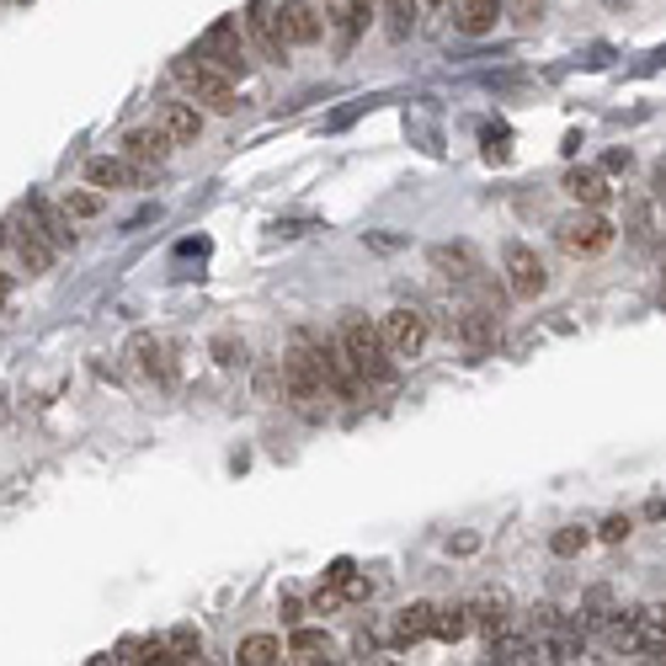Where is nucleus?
Listing matches in <instances>:
<instances>
[{
  "label": "nucleus",
  "instance_id": "f257e3e1",
  "mask_svg": "<svg viewBox=\"0 0 666 666\" xmlns=\"http://www.w3.org/2000/svg\"><path fill=\"white\" fill-rule=\"evenodd\" d=\"M336 341H341L347 363L358 369V378H363V384H389V378H395V363H389L395 352H389L384 331H378V326H369V315L347 309V315H341V331H336Z\"/></svg>",
  "mask_w": 666,
  "mask_h": 666
},
{
  "label": "nucleus",
  "instance_id": "f03ea898",
  "mask_svg": "<svg viewBox=\"0 0 666 666\" xmlns=\"http://www.w3.org/2000/svg\"><path fill=\"white\" fill-rule=\"evenodd\" d=\"M283 395L293 400V411L320 417V400H326L331 389H326V374H320V363H315V352H309V347L283 352Z\"/></svg>",
  "mask_w": 666,
  "mask_h": 666
},
{
  "label": "nucleus",
  "instance_id": "7ed1b4c3",
  "mask_svg": "<svg viewBox=\"0 0 666 666\" xmlns=\"http://www.w3.org/2000/svg\"><path fill=\"white\" fill-rule=\"evenodd\" d=\"M554 241L565 256H603L619 241V230H614V219H603V209H576L554 224Z\"/></svg>",
  "mask_w": 666,
  "mask_h": 666
},
{
  "label": "nucleus",
  "instance_id": "20e7f679",
  "mask_svg": "<svg viewBox=\"0 0 666 666\" xmlns=\"http://www.w3.org/2000/svg\"><path fill=\"white\" fill-rule=\"evenodd\" d=\"M176 81L187 85V96H192V102H203V107H213V113H235V107H241V102H235V85H230V75H224L219 65H209L203 54L176 59Z\"/></svg>",
  "mask_w": 666,
  "mask_h": 666
},
{
  "label": "nucleus",
  "instance_id": "39448f33",
  "mask_svg": "<svg viewBox=\"0 0 666 666\" xmlns=\"http://www.w3.org/2000/svg\"><path fill=\"white\" fill-rule=\"evenodd\" d=\"M501 267H506V289H512V299H544L549 293V267H544V256L528 241H512L506 246V256H501Z\"/></svg>",
  "mask_w": 666,
  "mask_h": 666
},
{
  "label": "nucleus",
  "instance_id": "423d86ee",
  "mask_svg": "<svg viewBox=\"0 0 666 666\" xmlns=\"http://www.w3.org/2000/svg\"><path fill=\"white\" fill-rule=\"evenodd\" d=\"M378 331H384V341H389V352H395V358H411V363H417L421 352H427L432 326H427V315H421V309L400 304V309H389V315L378 320Z\"/></svg>",
  "mask_w": 666,
  "mask_h": 666
},
{
  "label": "nucleus",
  "instance_id": "0eeeda50",
  "mask_svg": "<svg viewBox=\"0 0 666 666\" xmlns=\"http://www.w3.org/2000/svg\"><path fill=\"white\" fill-rule=\"evenodd\" d=\"M432 272H443L448 283H475L480 278V250L469 246V241H443V246H432Z\"/></svg>",
  "mask_w": 666,
  "mask_h": 666
},
{
  "label": "nucleus",
  "instance_id": "6e6552de",
  "mask_svg": "<svg viewBox=\"0 0 666 666\" xmlns=\"http://www.w3.org/2000/svg\"><path fill=\"white\" fill-rule=\"evenodd\" d=\"M209 65H219L224 75H235V70H246V48H241V33H235V22H213V33L203 38L198 48Z\"/></svg>",
  "mask_w": 666,
  "mask_h": 666
},
{
  "label": "nucleus",
  "instance_id": "1a4fd4ad",
  "mask_svg": "<svg viewBox=\"0 0 666 666\" xmlns=\"http://www.w3.org/2000/svg\"><path fill=\"white\" fill-rule=\"evenodd\" d=\"M326 22L336 27V38L352 48L374 22V0H326Z\"/></svg>",
  "mask_w": 666,
  "mask_h": 666
},
{
  "label": "nucleus",
  "instance_id": "9d476101",
  "mask_svg": "<svg viewBox=\"0 0 666 666\" xmlns=\"http://www.w3.org/2000/svg\"><path fill=\"white\" fill-rule=\"evenodd\" d=\"M171 144H176V139H171L166 128H133V133L124 139V155L133 161V166H166Z\"/></svg>",
  "mask_w": 666,
  "mask_h": 666
},
{
  "label": "nucleus",
  "instance_id": "9b49d317",
  "mask_svg": "<svg viewBox=\"0 0 666 666\" xmlns=\"http://www.w3.org/2000/svg\"><path fill=\"white\" fill-rule=\"evenodd\" d=\"M278 22H283V33H289V43H320V33H326V22H320V11L309 5V0H283L278 5Z\"/></svg>",
  "mask_w": 666,
  "mask_h": 666
},
{
  "label": "nucleus",
  "instance_id": "f8f14e48",
  "mask_svg": "<svg viewBox=\"0 0 666 666\" xmlns=\"http://www.w3.org/2000/svg\"><path fill=\"white\" fill-rule=\"evenodd\" d=\"M565 192L582 203V209H608V198H614V187H608V176L592 166H576L565 171Z\"/></svg>",
  "mask_w": 666,
  "mask_h": 666
},
{
  "label": "nucleus",
  "instance_id": "ddd939ff",
  "mask_svg": "<svg viewBox=\"0 0 666 666\" xmlns=\"http://www.w3.org/2000/svg\"><path fill=\"white\" fill-rule=\"evenodd\" d=\"M501 0H454V27L464 38H486L496 27Z\"/></svg>",
  "mask_w": 666,
  "mask_h": 666
},
{
  "label": "nucleus",
  "instance_id": "4468645a",
  "mask_svg": "<svg viewBox=\"0 0 666 666\" xmlns=\"http://www.w3.org/2000/svg\"><path fill=\"white\" fill-rule=\"evenodd\" d=\"M161 128H166L176 144H192V139L203 133V113H198V102H166V113H161Z\"/></svg>",
  "mask_w": 666,
  "mask_h": 666
},
{
  "label": "nucleus",
  "instance_id": "2eb2a0df",
  "mask_svg": "<svg viewBox=\"0 0 666 666\" xmlns=\"http://www.w3.org/2000/svg\"><path fill=\"white\" fill-rule=\"evenodd\" d=\"M85 182H91L96 192H118V187H128V182H133L128 155L124 161H118V155H91V161H85Z\"/></svg>",
  "mask_w": 666,
  "mask_h": 666
},
{
  "label": "nucleus",
  "instance_id": "dca6fc26",
  "mask_svg": "<svg viewBox=\"0 0 666 666\" xmlns=\"http://www.w3.org/2000/svg\"><path fill=\"white\" fill-rule=\"evenodd\" d=\"M496 331H501V320L491 315V309H464V315L454 320V336L458 341H469V347H491Z\"/></svg>",
  "mask_w": 666,
  "mask_h": 666
},
{
  "label": "nucleus",
  "instance_id": "f3484780",
  "mask_svg": "<svg viewBox=\"0 0 666 666\" xmlns=\"http://www.w3.org/2000/svg\"><path fill=\"white\" fill-rule=\"evenodd\" d=\"M432 624H437V608H432V603L400 608V619H395V645H417L421 634H432Z\"/></svg>",
  "mask_w": 666,
  "mask_h": 666
},
{
  "label": "nucleus",
  "instance_id": "a211bd4d",
  "mask_svg": "<svg viewBox=\"0 0 666 666\" xmlns=\"http://www.w3.org/2000/svg\"><path fill=\"white\" fill-rule=\"evenodd\" d=\"M128 358L144 369L150 378H171V363H166V341L161 336H133V347H128Z\"/></svg>",
  "mask_w": 666,
  "mask_h": 666
},
{
  "label": "nucleus",
  "instance_id": "6ab92c4d",
  "mask_svg": "<svg viewBox=\"0 0 666 666\" xmlns=\"http://www.w3.org/2000/svg\"><path fill=\"white\" fill-rule=\"evenodd\" d=\"M235 656H241V666H272V662H283L289 651H283V640H278V634H246Z\"/></svg>",
  "mask_w": 666,
  "mask_h": 666
},
{
  "label": "nucleus",
  "instance_id": "aec40b11",
  "mask_svg": "<svg viewBox=\"0 0 666 666\" xmlns=\"http://www.w3.org/2000/svg\"><path fill=\"white\" fill-rule=\"evenodd\" d=\"M320 651H331L326 629H299V624H293V634H289V656H293V662H315Z\"/></svg>",
  "mask_w": 666,
  "mask_h": 666
},
{
  "label": "nucleus",
  "instance_id": "412c9836",
  "mask_svg": "<svg viewBox=\"0 0 666 666\" xmlns=\"http://www.w3.org/2000/svg\"><path fill=\"white\" fill-rule=\"evenodd\" d=\"M16 256H22L27 272H48V261H54V250H48V241H43L38 230H27V235L16 241Z\"/></svg>",
  "mask_w": 666,
  "mask_h": 666
},
{
  "label": "nucleus",
  "instance_id": "4be33fe9",
  "mask_svg": "<svg viewBox=\"0 0 666 666\" xmlns=\"http://www.w3.org/2000/svg\"><path fill=\"white\" fill-rule=\"evenodd\" d=\"M432 634L443 640V645H458L464 634H469V608H437V624Z\"/></svg>",
  "mask_w": 666,
  "mask_h": 666
},
{
  "label": "nucleus",
  "instance_id": "5701e85b",
  "mask_svg": "<svg viewBox=\"0 0 666 666\" xmlns=\"http://www.w3.org/2000/svg\"><path fill=\"white\" fill-rule=\"evenodd\" d=\"M166 645H171V662H198V656H203V634H198L192 624L171 629Z\"/></svg>",
  "mask_w": 666,
  "mask_h": 666
},
{
  "label": "nucleus",
  "instance_id": "b1692460",
  "mask_svg": "<svg viewBox=\"0 0 666 666\" xmlns=\"http://www.w3.org/2000/svg\"><path fill=\"white\" fill-rule=\"evenodd\" d=\"M469 614H475L469 624H480L486 634H491V640H496L501 629H506V603H501V597H486V603H475Z\"/></svg>",
  "mask_w": 666,
  "mask_h": 666
},
{
  "label": "nucleus",
  "instance_id": "393cba45",
  "mask_svg": "<svg viewBox=\"0 0 666 666\" xmlns=\"http://www.w3.org/2000/svg\"><path fill=\"white\" fill-rule=\"evenodd\" d=\"M586 544H592V534H586L582 523H571V528H560V534H554V539H549V549H554V554H560V560H571V554H582Z\"/></svg>",
  "mask_w": 666,
  "mask_h": 666
},
{
  "label": "nucleus",
  "instance_id": "a878e982",
  "mask_svg": "<svg viewBox=\"0 0 666 666\" xmlns=\"http://www.w3.org/2000/svg\"><path fill=\"white\" fill-rule=\"evenodd\" d=\"M65 213H75V219H96V213H102V192H91V182L75 187V192H65Z\"/></svg>",
  "mask_w": 666,
  "mask_h": 666
},
{
  "label": "nucleus",
  "instance_id": "bb28decb",
  "mask_svg": "<svg viewBox=\"0 0 666 666\" xmlns=\"http://www.w3.org/2000/svg\"><path fill=\"white\" fill-rule=\"evenodd\" d=\"M389 5V38H406L411 22H417V5L421 0H384Z\"/></svg>",
  "mask_w": 666,
  "mask_h": 666
},
{
  "label": "nucleus",
  "instance_id": "cd10ccee",
  "mask_svg": "<svg viewBox=\"0 0 666 666\" xmlns=\"http://www.w3.org/2000/svg\"><path fill=\"white\" fill-rule=\"evenodd\" d=\"M278 614H283V624H304V614H309V603H304V597H299V592H283V597H278Z\"/></svg>",
  "mask_w": 666,
  "mask_h": 666
},
{
  "label": "nucleus",
  "instance_id": "c85d7f7f",
  "mask_svg": "<svg viewBox=\"0 0 666 666\" xmlns=\"http://www.w3.org/2000/svg\"><path fill=\"white\" fill-rule=\"evenodd\" d=\"M629 528H634V517H624V512H614V517L603 523V534H597V539H603V544H624V539H629Z\"/></svg>",
  "mask_w": 666,
  "mask_h": 666
},
{
  "label": "nucleus",
  "instance_id": "c756f323",
  "mask_svg": "<svg viewBox=\"0 0 666 666\" xmlns=\"http://www.w3.org/2000/svg\"><path fill=\"white\" fill-rule=\"evenodd\" d=\"M213 358H219L224 369H235V363H246V347H235L230 336H219V341H213Z\"/></svg>",
  "mask_w": 666,
  "mask_h": 666
},
{
  "label": "nucleus",
  "instance_id": "7c9ffc66",
  "mask_svg": "<svg viewBox=\"0 0 666 666\" xmlns=\"http://www.w3.org/2000/svg\"><path fill=\"white\" fill-rule=\"evenodd\" d=\"M608 171H629V150H614V155H608Z\"/></svg>",
  "mask_w": 666,
  "mask_h": 666
},
{
  "label": "nucleus",
  "instance_id": "2f4dec72",
  "mask_svg": "<svg viewBox=\"0 0 666 666\" xmlns=\"http://www.w3.org/2000/svg\"><path fill=\"white\" fill-rule=\"evenodd\" d=\"M5 293H11V278L0 272V309H5Z\"/></svg>",
  "mask_w": 666,
  "mask_h": 666
},
{
  "label": "nucleus",
  "instance_id": "473e14b6",
  "mask_svg": "<svg viewBox=\"0 0 666 666\" xmlns=\"http://www.w3.org/2000/svg\"><path fill=\"white\" fill-rule=\"evenodd\" d=\"M421 5H448V0H421Z\"/></svg>",
  "mask_w": 666,
  "mask_h": 666
},
{
  "label": "nucleus",
  "instance_id": "72a5a7b5",
  "mask_svg": "<svg viewBox=\"0 0 666 666\" xmlns=\"http://www.w3.org/2000/svg\"><path fill=\"white\" fill-rule=\"evenodd\" d=\"M0 241H5V224H0Z\"/></svg>",
  "mask_w": 666,
  "mask_h": 666
}]
</instances>
